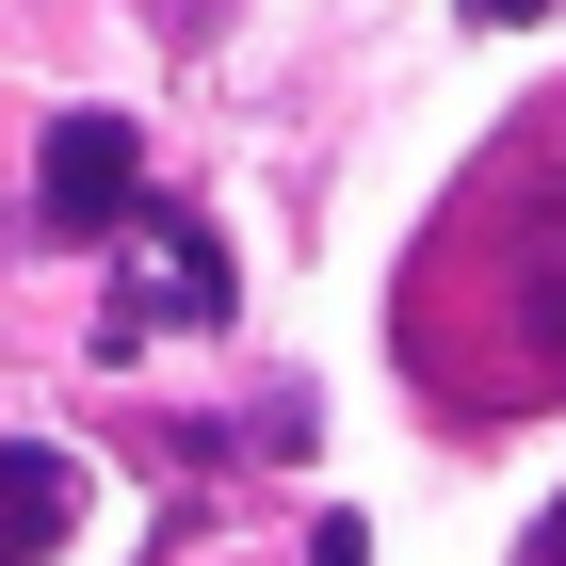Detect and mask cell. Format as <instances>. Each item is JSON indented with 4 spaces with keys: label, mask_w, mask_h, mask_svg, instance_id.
<instances>
[{
    "label": "cell",
    "mask_w": 566,
    "mask_h": 566,
    "mask_svg": "<svg viewBox=\"0 0 566 566\" xmlns=\"http://www.w3.org/2000/svg\"><path fill=\"white\" fill-rule=\"evenodd\" d=\"M130 195H146V130L130 114H49V146H33V227L49 243H114Z\"/></svg>",
    "instance_id": "1"
},
{
    "label": "cell",
    "mask_w": 566,
    "mask_h": 566,
    "mask_svg": "<svg viewBox=\"0 0 566 566\" xmlns=\"http://www.w3.org/2000/svg\"><path fill=\"white\" fill-rule=\"evenodd\" d=\"M130 307H114V340H146V324H227V243H195V211H146L130 195Z\"/></svg>",
    "instance_id": "2"
},
{
    "label": "cell",
    "mask_w": 566,
    "mask_h": 566,
    "mask_svg": "<svg viewBox=\"0 0 566 566\" xmlns=\"http://www.w3.org/2000/svg\"><path fill=\"white\" fill-rule=\"evenodd\" d=\"M65 534H82V470L49 437H0V566H49Z\"/></svg>",
    "instance_id": "3"
},
{
    "label": "cell",
    "mask_w": 566,
    "mask_h": 566,
    "mask_svg": "<svg viewBox=\"0 0 566 566\" xmlns=\"http://www.w3.org/2000/svg\"><path fill=\"white\" fill-rule=\"evenodd\" d=\"M307 566H373V551H356V518H324V534H307Z\"/></svg>",
    "instance_id": "4"
},
{
    "label": "cell",
    "mask_w": 566,
    "mask_h": 566,
    "mask_svg": "<svg viewBox=\"0 0 566 566\" xmlns=\"http://www.w3.org/2000/svg\"><path fill=\"white\" fill-rule=\"evenodd\" d=\"M518 566H566V502H551V518H534V534H518Z\"/></svg>",
    "instance_id": "5"
},
{
    "label": "cell",
    "mask_w": 566,
    "mask_h": 566,
    "mask_svg": "<svg viewBox=\"0 0 566 566\" xmlns=\"http://www.w3.org/2000/svg\"><path fill=\"white\" fill-rule=\"evenodd\" d=\"M470 17H502V33H534V17H551V0H470Z\"/></svg>",
    "instance_id": "6"
},
{
    "label": "cell",
    "mask_w": 566,
    "mask_h": 566,
    "mask_svg": "<svg viewBox=\"0 0 566 566\" xmlns=\"http://www.w3.org/2000/svg\"><path fill=\"white\" fill-rule=\"evenodd\" d=\"M195 17H211V0H163V33H195Z\"/></svg>",
    "instance_id": "7"
}]
</instances>
